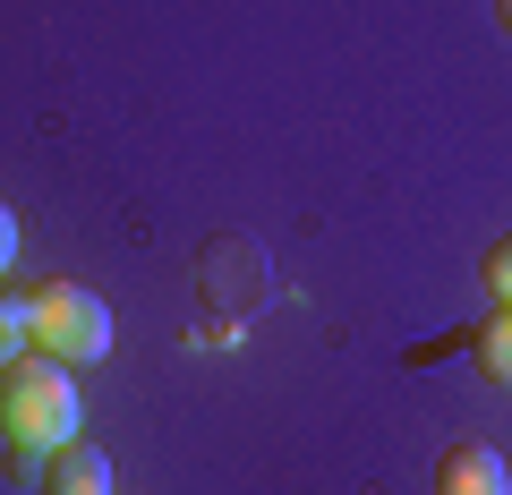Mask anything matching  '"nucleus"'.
I'll use <instances>...</instances> for the list:
<instances>
[{
    "mask_svg": "<svg viewBox=\"0 0 512 495\" xmlns=\"http://www.w3.org/2000/svg\"><path fill=\"white\" fill-rule=\"evenodd\" d=\"M0 427H9V444H26V453L77 444V427H86L77 376L60 359H43V350H26L18 367H0Z\"/></svg>",
    "mask_w": 512,
    "mask_h": 495,
    "instance_id": "nucleus-1",
    "label": "nucleus"
},
{
    "mask_svg": "<svg viewBox=\"0 0 512 495\" xmlns=\"http://www.w3.org/2000/svg\"><path fill=\"white\" fill-rule=\"evenodd\" d=\"M26 325H35V350L60 359V367L111 359V308L86 282H43V291H26Z\"/></svg>",
    "mask_w": 512,
    "mask_h": 495,
    "instance_id": "nucleus-2",
    "label": "nucleus"
},
{
    "mask_svg": "<svg viewBox=\"0 0 512 495\" xmlns=\"http://www.w3.org/2000/svg\"><path fill=\"white\" fill-rule=\"evenodd\" d=\"M436 495H512V470H504L495 444L453 436V444H444V461H436Z\"/></svg>",
    "mask_w": 512,
    "mask_h": 495,
    "instance_id": "nucleus-3",
    "label": "nucleus"
},
{
    "mask_svg": "<svg viewBox=\"0 0 512 495\" xmlns=\"http://www.w3.org/2000/svg\"><path fill=\"white\" fill-rule=\"evenodd\" d=\"M43 495H120V478H111V453H94L86 436L60 444L52 470H43Z\"/></svg>",
    "mask_w": 512,
    "mask_h": 495,
    "instance_id": "nucleus-4",
    "label": "nucleus"
},
{
    "mask_svg": "<svg viewBox=\"0 0 512 495\" xmlns=\"http://www.w3.org/2000/svg\"><path fill=\"white\" fill-rule=\"evenodd\" d=\"M470 359H478V367H487L495 385H512V308H495V316H487V325H478V333H470Z\"/></svg>",
    "mask_w": 512,
    "mask_h": 495,
    "instance_id": "nucleus-5",
    "label": "nucleus"
},
{
    "mask_svg": "<svg viewBox=\"0 0 512 495\" xmlns=\"http://www.w3.org/2000/svg\"><path fill=\"white\" fill-rule=\"evenodd\" d=\"M26 350H35V325H26V299L0 291V367H18Z\"/></svg>",
    "mask_w": 512,
    "mask_h": 495,
    "instance_id": "nucleus-6",
    "label": "nucleus"
},
{
    "mask_svg": "<svg viewBox=\"0 0 512 495\" xmlns=\"http://www.w3.org/2000/svg\"><path fill=\"white\" fill-rule=\"evenodd\" d=\"M478 282L495 291V308H512V231H504V239L487 248V265H478Z\"/></svg>",
    "mask_w": 512,
    "mask_h": 495,
    "instance_id": "nucleus-7",
    "label": "nucleus"
},
{
    "mask_svg": "<svg viewBox=\"0 0 512 495\" xmlns=\"http://www.w3.org/2000/svg\"><path fill=\"white\" fill-rule=\"evenodd\" d=\"M9 265H18V214L0 205V274H9Z\"/></svg>",
    "mask_w": 512,
    "mask_h": 495,
    "instance_id": "nucleus-8",
    "label": "nucleus"
},
{
    "mask_svg": "<svg viewBox=\"0 0 512 495\" xmlns=\"http://www.w3.org/2000/svg\"><path fill=\"white\" fill-rule=\"evenodd\" d=\"M495 18H504V26H512V0H495Z\"/></svg>",
    "mask_w": 512,
    "mask_h": 495,
    "instance_id": "nucleus-9",
    "label": "nucleus"
}]
</instances>
